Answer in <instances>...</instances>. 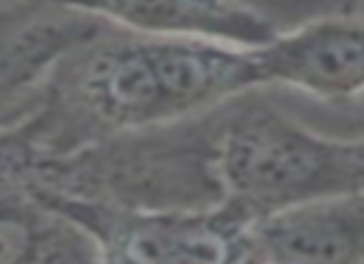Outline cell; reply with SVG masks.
Segmentation results:
<instances>
[{
  "mask_svg": "<svg viewBox=\"0 0 364 264\" xmlns=\"http://www.w3.org/2000/svg\"><path fill=\"white\" fill-rule=\"evenodd\" d=\"M257 87L250 50L110 26L55 67L28 125L53 160L117 132L205 115Z\"/></svg>",
  "mask_w": 364,
  "mask_h": 264,
  "instance_id": "6da1fadb",
  "label": "cell"
},
{
  "mask_svg": "<svg viewBox=\"0 0 364 264\" xmlns=\"http://www.w3.org/2000/svg\"><path fill=\"white\" fill-rule=\"evenodd\" d=\"M225 110L228 105L170 125L117 132L46 160L33 194L122 209L220 207Z\"/></svg>",
  "mask_w": 364,
  "mask_h": 264,
  "instance_id": "7a4b0ae2",
  "label": "cell"
},
{
  "mask_svg": "<svg viewBox=\"0 0 364 264\" xmlns=\"http://www.w3.org/2000/svg\"><path fill=\"white\" fill-rule=\"evenodd\" d=\"M220 180L225 204L252 222L297 204L364 194V138H324L247 92L225 110Z\"/></svg>",
  "mask_w": 364,
  "mask_h": 264,
  "instance_id": "3957f363",
  "label": "cell"
},
{
  "mask_svg": "<svg viewBox=\"0 0 364 264\" xmlns=\"http://www.w3.org/2000/svg\"><path fill=\"white\" fill-rule=\"evenodd\" d=\"M75 222L100 264H257L252 219L230 204L210 209H122L33 194Z\"/></svg>",
  "mask_w": 364,
  "mask_h": 264,
  "instance_id": "277c9868",
  "label": "cell"
},
{
  "mask_svg": "<svg viewBox=\"0 0 364 264\" xmlns=\"http://www.w3.org/2000/svg\"><path fill=\"white\" fill-rule=\"evenodd\" d=\"M110 23L58 6H13L0 18V135L38 115L55 67Z\"/></svg>",
  "mask_w": 364,
  "mask_h": 264,
  "instance_id": "5b68a950",
  "label": "cell"
},
{
  "mask_svg": "<svg viewBox=\"0 0 364 264\" xmlns=\"http://www.w3.org/2000/svg\"><path fill=\"white\" fill-rule=\"evenodd\" d=\"M257 85H284L322 100L364 92V16L317 18L250 50Z\"/></svg>",
  "mask_w": 364,
  "mask_h": 264,
  "instance_id": "8992f818",
  "label": "cell"
},
{
  "mask_svg": "<svg viewBox=\"0 0 364 264\" xmlns=\"http://www.w3.org/2000/svg\"><path fill=\"white\" fill-rule=\"evenodd\" d=\"M100 18L127 33L185 38L255 50L277 38V28L242 0H28Z\"/></svg>",
  "mask_w": 364,
  "mask_h": 264,
  "instance_id": "52a82bcc",
  "label": "cell"
},
{
  "mask_svg": "<svg viewBox=\"0 0 364 264\" xmlns=\"http://www.w3.org/2000/svg\"><path fill=\"white\" fill-rule=\"evenodd\" d=\"M252 247L257 264H364V194L255 219Z\"/></svg>",
  "mask_w": 364,
  "mask_h": 264,
  "instance_id": "ba28073f",
  "label": "cell"
},
{
  "mask_svg": "<svg viewBox=\"0 0 364 264\" xmlns=\"http://www.w3.org/2000/svg\"><path fill=\"white\" fill-rule=\"evenodd\" d=\"M0 264H100L95 244L38 197L0 207Z\"/></svg>",
  "mask_w": 364,
  "mask_h": 264,
  "instance_id": "9c48e42d",
  "label": "cell"
},
{
  "mask_svg": "<svg viewBox=\"0 0 364 264\" xmlns=\"http://www.w3.org/2000/svg\"><path fill=\"white\" fill-rule=\"evenodd\" d=\"M46 160L50 158L28 122L0 135V207L33 194L38 170Z\"/></svg>",
  "mask_w": 364,
  "mask_h": 264,
  "instance_id": "30bf717a",
  "label": "cell"
},
{
  "mask_svg": "<svg viewBox=\"0 0 364 264\" xmlns=\"http://www.w3.org/2000/svg\"><path fill=\"white\" fill-rule=\"evenodd\" d=\"M13 0H0V18H3V13L8 11V6H11Z\"/></svg>",
  "mask_w": 364,
  "mask_h": 264,
  "instance_id": "8fae6325",
  "label": "cell"
}]
</instances>
